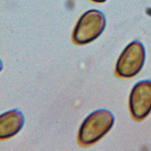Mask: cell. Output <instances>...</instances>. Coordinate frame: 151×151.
Returning <instances> with one entry per match:
<instances>
[{
    "mask_svg": "<svg viewBox=\"0 0 151 151\" xmlns=\"http://www.w3.org/2000/svg\"><path fill=\"white\" fill-rule=\"evenodd\" d=\"M114 117L105 109L97 110L84 120L78 132V142L82 146L91 145L103 137L111 128Z\"/></svg>",
    "mask_w": 151,
    "mask_h": 151,
    "instance_id": "obj_1",
    "label": "cell"
},
{
    "mask_svg": "<svg viewBox=\"0 0 151 151\" xmlns=\"http://www.w3.org/2000/svg\"><path fill=\"white\" fill-rule=\"evenodd\" d=\"M129 109L136 121L144 119L151 111V81L138 82L133 87L129 97Z\"/></svg>",
    "mask_w": 151,
    "mask_h": 151,
    "instance_id": "obj_4",
    "label": "cell"
},
{
    "mask_svg": "<svg viewBox=\"0 0 151 151\" xmlns=\"http://www.w3.org/2000/svg\"><path fill=\"white\" fill-rule=\"evenodd\" d=\"M94 2H96V3H102V2H105L106 0H91Z\"/></svg>",
    "mask_w": 151,
    "mask_h": 151,
    "instance_id": "obj_6",
    "label": "cell"
},
{
    "mask_svg": "<svg viewBox=\"0 0 151 151\" xmlns=\"http://www.w3.org/2000/svg\"><path fill=\"white\" fill-rule=\"evenodd\" d=\"M105 26L106 18L102 12L88 10L78 20L73 33V41L77 44L90 42L102 33Z\"/></svg>",
    "mask_w": 151,
    "mask_h": 151,
    "instance_id": "obj_2",
    "label": "cell"
},
{
    "mask_svg": "<svg viewBox=\"0 0 151 151\" xmlns=\"http://www.w3.org/2000/svg\"><path fill=\"white\" fill-rule=\"evenodd\" d=\"M24 118L17 110L8 111L0 115V139L11 137L22 128Z\"/></svg>",
    "mask_w": 151,
    "mask_h": 151,
    "instance_id": "obj_5",
    "label": "cell"
},
{
    "mask_svg": "<svg viewBox=\"0 0 151 151\" xmlns=\"http://www.w3.org/2000/svg\"><path fill=\"white\" fill-rule=\"evenodd\" d=\"M2 68V63H1V61L0 60V71L1 70Z\"/></svg>",
    "mask_w": 151,
    "mask_h": 151,
    "instance_id": "obj_7",
    "label": "cell"
},
{
    "mask_svg": "<svg viewBox=\"0 0 151 151\" xmlns=\"http://www.w3.org/2000/svg\"><path fill=\"white\" fill-rule=\"evenodd\" d=\"M145 60L143 45L139 41L130 42L119 56L116 65V74L123 78L136 76L142 69Z\"/></svg>",
    "mask_w": 151,
    "mask_h": 151,
    "instance_id": "obj_3",
    "label": "cell"
}]
</instances>
